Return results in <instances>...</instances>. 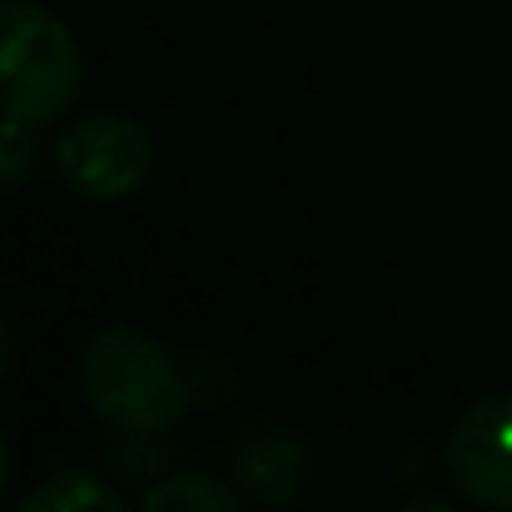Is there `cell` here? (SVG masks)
<instances>
[{
	"instance_id": "obj_10",
	"label": "cell",
	"mask_w": 512,
	"mask_h": 512,
	"mask_svg": "<svg viewBox=\"0 0 512 512\" xmlns=\"http://www.w3.org/2000/svg\"><path fill=\"white\" fill-rule=\"evenodd\" d=\"M5 488H10V438L0 428V498H5Z\"/></svg>"
},
{
	"instance_id": "obj_9",
	"label": "cell",
	"mask_w": 512,
	"mask_h": 512,
	"mask_svg": "<svg viewBox=\"0 0 512 512\" xmlns=\"http://www.w3.org/2000/svg\"><path fill=\"white\" fill-rule=\"evenodd\" d=\"M393 512H458V508L443 503V498H408V503H398Z\"/></svg>"
},
{
	"instance_id": "obj_7",
	"label": "cell",
	"mask_w": 512,
	"mask_h": 512,
	"mask_svg": "<svg viewBox=\"0 0 512 512\" xmlns=\"http://www.w3.org/2000/svg\"><path fill=\"white\" fill-rule=\"evenodd\" d=\"M140 512H244V503L209 473H170L140 498Z\"/></svg>"
},
{
	"instance_id": "obj_6",
	"label": "cell",
	"mask_w": 512,
	"mask_h": 512,
	"mask_svg": "<svg viewBox=\"0 0 512 512\" xmlns=\"http://www.w3.org/2000/svg\"><path fill=\"white\" fill-rule=\"evenodd\" d=\"M15 512H130L125 493L95 473H55L40 488H30Z\"/></svg>"
},
{
	"instance_id": "obj_4",
	"label": "cell",
	"mask_w": 512,
	"mask_h": 512,
	"mask_svg": "<svg viewBox=\"0 0 512 512\" xmlns=\"http://www.w3.org/2000/svg\"><path fill=\"white\" fill-rule=\"evenodd\" d=\"M443 463L458 498L483 512H512V393H488L458 413Z\"/></svg>"
},
{
	"instance_id": "obj_3",
	"label": "cell",
	"mask_w": 512,
	"mask_h": 512,
	"mask_svg": "<svg viewBox=\"0 0 512 512\" xmlns=\"http://www.w3.org/2000/svg\"><path fill=\"white\" fill-rule=\"evenodd\" d=\"M50 160H55V179L75 199L110 204L150 184V174L160 165V145L145 120L120 115V110H90L55 135Z\"/></svg>"
},
{
	"instance_id": "obj_2",
	"label": "cell",
	"mask_w": 512,
	"mask_h": 512,
	"mask_svg": "<svg viewBox=\"0 0 512 512\" xmlns=\"http://www.w3.org/2000/svg\"><path fill=\"white\" fill-rule=\"evenodd\" d=\"M75 383L90 413L130 433H160L184 408V373L155 334L110 324L75 353Z\"/></svg>"
},
{
	"instance_id": "obj_5",
	"label": "cell",
	"mask_w": 512,
	"mask_h": 512,
	"mask_svg": "<svg viewBox=\"0 0 512 512\" xmlns=\"http://www.w3.org/2000/svg\"><path fill=\"white\" fill-rule=\"evenodd\" d=\"M299 458H304V453H299L294 438H284V433H259V438H249V443L239 448V473H244V483H249L254 493H264L274 508H284V503L294 498V488H299V473H304Z\"/></svg>"
},
{
	"instance_id": "obj_8",
	"label": "cell",
	"mask_w": 512,
	"mask_h": 512,
	"mask_svg": "<svg viewBox=\"0 0 512 512\" xmlns=\"http://www.w3.org/2000/svg\"><path fill=\"white\" fill-rule=\"evenodd\" d=\"M10 363H15V329H10V319L0 314V378L10 373Z\"/></svg>"
},
{
	"instance_id": "obj_1",
	"label": "cell",
	"mask_w": 512,
	"mask_h": 512,
	"mask_svg": "<svg viewBox=\"0 0 512 512\" xmlns=\"http://www.w3.org/2000/svg\"><path fill=\"white\" fill-rule=\"evenodd\" d=\"M80 90L85 50L75 30L35 0H0V125L20 135L45 130Z\"/></svg>"
}]
</instances>
